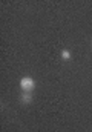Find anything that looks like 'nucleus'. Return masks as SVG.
I'll return each instance as SVG.
<instances>
[{
  "instance_id": "obj_1",
  "label": "nucleus",
  "mask_w": 92,
  "mask_h": 132,
  "mask_svg": "<svg viewBox=\"0 0 92 132\" xmlns=\"http://www.w3.org/2000/svg\"><path fill=\"white\" fill-rule=\"evenodd\" d=\"M20 88H22L23 92H31V91L35 88L34 78H32V77H23V78L20 80Z\"/></svg>"
},
{
  "instance_id": "obj_2",
  "label": "nucleus",
  "mask_w": 92,
  "mask_h": 132,
  "mask_svg": "<svg viewBox=\"0 0 92 132\" xmlns=\"http://www.w3.org/2000/svg\"><path fill=\"white\" fill-rule=\"evenodd\" d=\"M71 57H72V54H71V51H69V49H63V51H61V59H63L64 62L71 60Z\"/></svg>"
},
{
  "instance_id": "obj_3",
  "label": "nucleus",
  "mask_w": 92,
  "mask_h": 132,
  "mask_svg": "<svg viewBox=\"0 0 92 132\" xmlns=\"http://www.w3.org/2000/svg\"><path fill=\"white\" fill-rule=\"evenodd\" d=\"M31 95H29V92H25V94H23V95H22V103H25V104H26V103H31Z\"/></svg>"
},
{
  "instance_id": "obj_4",
  "label": "nucleus",
  "mask_w": 92,
  "mask_h": 132,
  "mask_svg": "<svg viewBox=\"0 0 92 132\" xmlns=\"http://www.w3.org/2000/svg\"><path fill=\"white\" fill-rule=\"evenodd\" d=\"M91 48H92V45H91Z\"/></svg>"
}]
</instances>
